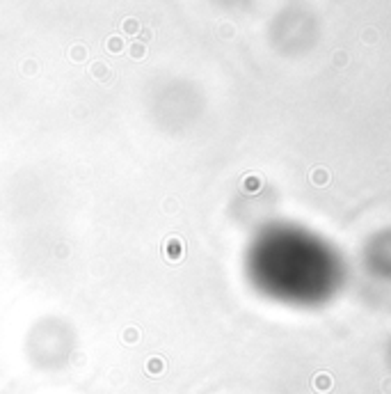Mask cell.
Masks as SVG:
<instances>
[{"mask_svg": "<svg viewBox=\"0 0 391 394\" xmlns=\"http://www.w3.org/2000/svg\"><path fill=\"white\" fill-rule=\"evenodd\" d=\"M51 328H37L30 337V357L32 362L41 369H60L69 362V357L75 349V341L71 333L55 328L57 323L51 321Z\"/></svg>", "mask_w": 391, "mask_h": 394, "instance_id": "cell-1", "label": "cell"}, {"mask_svg": "<svg viewBox=\"0 0 391 394\" xmlns=\"http://www.w3.org/2000/svg\"><path fill=\"white\" fill-rule=\"evenodd\" d=\"M314 387H316L318 392H330L332 387V378L327 376V374H318L316 378H314Z\"/></svg>", "mask_w": 391, "mask_h": 394, "instance_id": "cell-2", "label": "cell"}, {"mask_svg": "<svg viewBox=\"0 0 391 394\" xmlns=\"http://www.w3.org/2000/svg\"><path fill=\"white\" fill-rule=\"evenodd\" d=\"M325 177H327L325 172H316V175H314V181H316V183H327V179H325Z\"/></svg>", "mask_w": 391, "mask_h": 394, "instance_id": "cell-3", "label": "cell"}]
</instances>
